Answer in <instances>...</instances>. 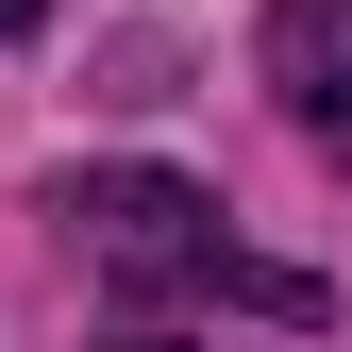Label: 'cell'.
<instances>
[{"mask_svg":"<svg viewBox=\"0 0 352 352\" xmlns=\"http://www.w3.org/2000/svg\"><path fill=\"white\" fill-rule=\"evenodd\" d=\"M135 352H151V336H135Z\"/></svg>","mask_w":352,"mask_h":352,"instance_id":"277c9868","label":"cell"},{"mask_svg":"<svg viewBox=\"0 0 352 352\" xmlns=\"http://www.w3.org/2000/svg\"><path fill=\"white\" fill-rule=\"evenodd\" d=\"M0 34H34V0H0Z\"/></svg>","mask_w":352,"mask_h":352,"instance_id":"3957f363","label":"cell"},{"mask_svg":"<svg viewBox=\"0 0 352 352\" xmlns=\"http://www.w3.org/2000/svg\"><path fill=\"white\" fill-rule=\"evenodd\" d=\"M67 235H84V269L135 285V302H201V285H235V302H269V319L319 302L302 269H269V252L218 235V201L185 185V168H84V185H67Z\"/></svg>","mask_w":352,"mask_h":352,"instance_id":"6da1fadb","label":"cell"},{"mask_svg":"<svg viewBox=\"0 0 352 352\" xmlns=\"http://www.w3.org/2000/svg\"><path fill=\"white\" fill-rule=\"evenodd\" d=\"M269 101L352 168V0H269Z\"/></svg>","mask_w":352,"mask_h":352,"instance_id":"7a4b0ae2","label":"cell"}]
</instances>
